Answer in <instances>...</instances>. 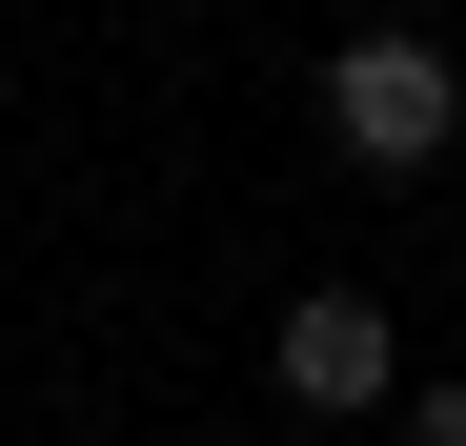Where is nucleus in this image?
Wrapping results in <instances>:
<instances>
[{
	"instance_id": "obj_2",
	"label": "nucleus",
	"mask_w": 466,
	"mask_h": 446,
	"mask_svg": "<svg viewBox=\"0 0 466 446\" xmlns=\"http://www.w3.org/2000/svg\"><path fill=\"white\" fill-rule=\"evenodd\" d=\"M264 365H284V406H325V426H345V406H385V305H365V284H304Z\"/></svg>"
},
{
	"instance_id": "obj_1",
	"label": "nucleus",
	"mask_w": 466,
	"mask_h": 446,
	"mask_svg": "<svg viewBox=\"0 0 466 446\" xmlns=\"http://www.w3.org/2000/svg\"><path fill=\"white\" fill-rule=\"evenodd\" d=\"M325 142H345V163H385V183H406V163H446V142H466V82H446V41L365 21V41L325 61Z\"/></svg>"
},
{
	"instance_id": "obj_3",
	"label": "nucleus",
	"mask_w": 466,
	"mask_h": 446,
	"mask_svg": "<svg viewBox=\"0 0 466 446\" xmlns=\"http://www.w3.org/2000/svg\"><path fill=\"white\" fill-rule=\"evenodd\" d=\"M406 446H466V386H406Z\"/></svg>"
}]
</instances>
